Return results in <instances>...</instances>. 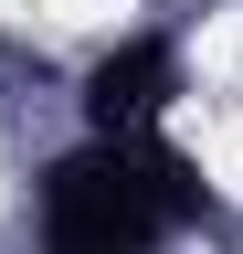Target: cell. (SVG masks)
<instances>
[{
	"instance_id": "1",
	"label": "cell",
	"mask_w": 243,
	"mask_h": 254,
	"mask_svg": "<svg viewBox=\"0 0 243 254\" xmlns=\"http://www.w3.org/2000/svg\"><path fill=\"white\" fill-rule=\"evenodd\" d=\"M201 212L211 190L169 138H85L43 170V254H159Z\"/></svg>"
},
{
	"instance_id": "2",
	"label": "cell",
	"mask_w": 243,
	"mask_h": 254,
	"mask_svg": "<svg viewBox=\"0 0 243 254\" xmlns=\"http://www.w3.org/2000/svg\"><path fill=\"white\" fill-rule=\"evenodd\" d=\"M169 95H180V53L138 32V43H116L96 74H85V127H96V138H159Z\"/></svg>"
}]
</instances>
